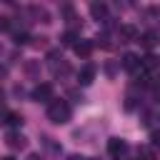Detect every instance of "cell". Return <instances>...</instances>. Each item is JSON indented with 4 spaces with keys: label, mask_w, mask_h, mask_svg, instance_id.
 I'll use <instances>...</instances> for the list:
<instances>
[{
    "label": "cell",
    "mask_w": 160,
    "mask_h": 160,
    "mask_svg": "<svg viewBox=\"0 0 160 160\" xmlns=\"http://www.w3.org/2000/svg\"><path fill=\"white\" fill-rule=\"evenodd\" d=\"M150 140H152L155 148H160V130H152V132H150Z\"/></svg>",
    "instance_id": "cell-13"
},
{
    "label": "cell",
    "mask_w": 160,
    "mask_h": 160,
    "mask_svg": "<svg viewBox=\"0 0 160 160\" xmlns=\"http://www.w3.org/2000/svg\"><path fill=\"white\" fill-rule=\"evenodd\" d=\"M75 40H78V35H75V32H70V30L62 35V45H75Z\"/></svg>",
    "instance_id": "cell-11"
},
{
    "label": "cell",
    "mask_w": 160,
    "mask_h": 160,
    "mask_svg": "<svg viewBox=\"0 0 160 160\" xmlns=\"http://www.w3.org/2000/svg\"><path fill=\"white\" fill-rule=\"evenodd\" d=\"M8 122H10V125H20V122H22V118H20L18 112H10V115H8Z\"/></svg>",
    "instance_id": "cell-12"
},
{
    "label": "cell",
    "mask_w": 160,
    "mask_h": 160,
    "mask_svg": "<svg viewBox=\"0 0 160 160\" xmlns=\"http://www.w3.org/2000/svg\"><path fill=\"white\" fill-rule=\"evenodd\" d=\"M78 78H80V82H82V85H90V82L95 80V65H85V68L80 70V75H78Z\"/></svg>",
    "instance_id": "cell-5"
},
{
    "label": "cell",
    "mask_w": 160,
    "mask_h": 160,
    "mask_svg": "<svg viewBox=\"0 0 160 160\" xmlns=\"http://www.w3.org/2000/svg\"><path fill=\"white\" fill-rule=\"evenodd\" d=\"M32 98H35V100H42V102H48V100L52 98V85H48V82L38 85V88L32 90Z\"/></svg>",
    "instance_id": "cell-3"
},
{
    "label": "cell",
    "mask_w": 160,
    "mask_h": 160,
    "mask_svg": "<svg viewBox=\"0 0 160 160\" xmlns=\"http://www.w3.org/2000/svg\"><path fill=\"white\" fill-rule=\"evenodd\" d=\"M8 145H10V148H22V145H25V138H22L20 132H10V135H8Z\"/></svg>",
    "instance_id": "cell-7"
},
{
    "label": "cell",
    "mask_w": 160,
    "mask_h": 160,
    "mask_svg": "<svg viewBox=\"0 0 160 160\" xmlns=\"http://www.w3.org/2000/svg\"><path fill=\"white\" fill-rule=\"evenodd\" d=\"M138 42H142L145 48H152V45H155V32H145V35H140Z\"/></svg>",
    "instance_id": "cell-10"
},
{
    "label": "cell",
    "mask_w": 160,
    "mask_h": 160,
    "mask_svg": "<svg viewBox=\"0 0 160 160\" xmlns=\"http://www.w3.org/2000/svg\"><path fill=\"white\" fill-rule=\"evenodd\" d=\"M122 68H125V70H130V72H138V70H140V58H138V55H132V52L122 55Z\"/></svg>",
    "instance_id": "cell-4"
},
{
    "label": "cell",
    "mask_w": 160,
    "mask_h": 160,
    "mask_svg": "<svg viewBox=\"0 0 160 160\" xmlns=\"http://www.w3.org/2000/svg\"><path fill=\"white\" fill-rule=\"evenodd\" d=\"M2 160H15V158H2Z\"/></svg>",
    "instance_id": "cell-15"
},
{
    "label": "cell",
    "mask_w": 160,
    "mask_h": 160,
    "mask_svg": "<svg viewBox=\"0 0 160 160\" xmlns=\"http://www.w3.org/2000/svg\"><path fill=\"white\" fill-rule=\"evenodd\" d=\"M48 118H50L52 122H58V125L68 122V120H70V105H68L65 100H50V105H48Z\"/></svg>",
    "instance_id": "cell-1"
},
{
    "label": "cell",
    "mask_w": 160,
    "mask_h": 160,
    "mask_svg": "<svg viewBox=\"0 0 160 160\" xmlns=\"http://www.w3.org/2000/svg\"><path fill=\"white\" fill-rule=\"evenodd\" d=\"M0 98H2V92H0Z\"/></svg>",
    "instance_id": "cell-16"
},
{
    "label": "cell",
    "mask_w": 160,
    "mask_h": 160,
    "mask_svg": "<svg viewBox=\"0 0 160 160\" xmlns=\"http://www.w3.org/2000/svg\"><path fill=\"white\" fill-rule=\"evenodd\" d=\"M15 42H28V35H25V32H18V35H15Z\"/></svg>",
    "instance_id": "cell-14"
},
{
    "label": "cell",
    "mask_w": 160,
    "mask_h": 160,
    "mask_svg": "<svg viewBox=\"0 0 160 160\" xmlns=\"http://www.w3.org/2000/svg\"><path fill=\"white\" fill-rule=\"evenodd\" d=\"M90 12H92L95 18H105V15H108V8H105L102 2H92V5H90Z\"/></svg>",
    "instance_id": "cell-8"
},
{
    "label": "cell",
    "mask_w": 160,
    "mask_h": 160,
    "mask_svg": "<svg viewBox=\"0 0 160 160\" xmlns=\"http://www.w3.org/2000/svg\"><path fill=\"white\" fill-rule=\"evenodd\" d=\"M125 150H128V142H125L122 138H110V140H108V152H110V155L118 158V155H122Z\"/></svg>",
    "instance_id": "cell-2"
},
{
    "label": "cell",
    "mask_w": 160,
    "mask_h": 160,
    "mask_svg": "<svg viewBox=\"0 0 160 160\" xmlns=\"http://www.w3.org/2000/svg\"><path fill=\"white\" fill-rule=\"evenodd\" d=\"M90 50H92V42H90V40H80V42H75V52H78L80 58H88Z\"/></svg>",
    "instance_id": "cell-6"
},
{
    "label": "cell",
    "mask_w": 160,
    "mask_h": 160,
    "mask_svg": "<svg viewBox=\"0 0 160 160\" xmlns=\"http://www.w3.org/2000/svg\"><path fill=\"white\" fill-rule=\"evenodd\" d=\"M120 35H122L125 40H132V38H138V30H135L132 25H122V28H120Z\"/></svg>",
    "instance_id": "cell-9"
}]
</instances>
